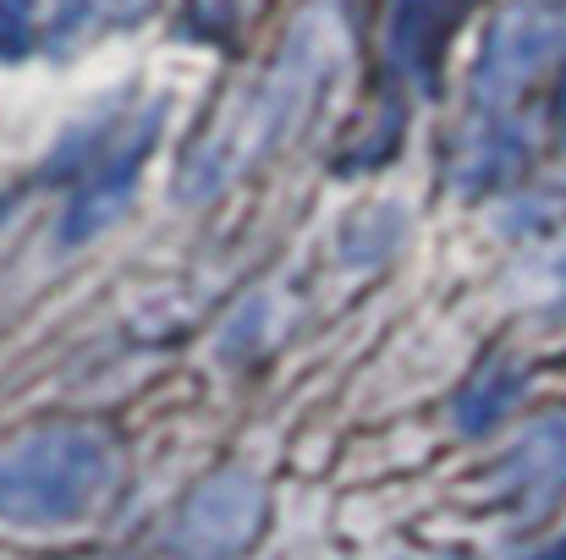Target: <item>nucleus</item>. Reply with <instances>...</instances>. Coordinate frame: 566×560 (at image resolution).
<instances>
[{
  "label": "nucleus",
  "instance_id": "10",
  "mask_svg": "<svg viewBox=\"0 0 566 560\" xmlns=\"http://www.w3.org/2000/svg\"><path fill=\"white\" fill-rule=\"evenodd\" d=\"M556 110H562V121H566V72H562V94H556Z\"/></svg>",
  "mask_w": 566,
  "mask_h": 560
},
{
  "label": "nucleus",
  "instance_id": "3",
  "mask_svg": "<svg viewBox=\"0 0 566 560\" xmlns=\"http://www.w3.org/2000/svg\"><path fill=\"white\" fill-rule=\"evenodd\" d=\"M556 61H566V0H523L501 11L473 72V99L490 110L484 121H501V110H512Z\"/></svg>",
  "mask_w": 566,
  "mask_h": 560
},
{
  "label": "nucleus",
  "instance_id": "6",
  "mask_svg": "<svg viewBox=\"0 0 566 560\" xmlns=\"http://www.w3.org/2000/svg\"><path fill=\"white\" fill-rule=\"evenodd\" d=\"M451 22H457V0H396L390 6V50H396L407 77L434 83Z\"/></svg>",
  "mask_w": 566,
  "mask_h": 560
},
{
  "label": "nucleus",
  "instance_id": "4",
  "mask_svg": "<svg viewBox=\"0 0 566 560\" xmlns=\"http://www.w3.org/2000/svg\"><path fill=\"white\" fill-rule=\"evenodd\" d=\"M264 484L253 473H209L177 511L171 550L182 560H237L264 528Z\"/></svg>",
  "mask_w": 566,
  "mask_h": 560
},
{
  "label": "nucleus",
  "instance_id": "5",
  "mask_svg": "<svg viewBox=\"0 0 566 560\" xmlns=\"http://www.w3.org/2000/svg\"><path fill=\"white\" fill-rule=\"evenodd\" d=\"M501 484L523 517H545L566 495V412H545L501 462Z\"/></svg>",
  "mask_w": 566,
  "mask_h": 560
},
{
  "label": "nucleus",
  "instance_id": "2",
  "mask_svg": "<svg viewBox=\"0 0 566 560\" xmlns=\"http://www.w3.org/2000/svg\"><path fill=\"white\" fill-rule=\"evenodd\" d=\"M319 72H325V33L303 28V33L281 50V61L264 72V83L198 144L182 187H188V192H214L220 182H231L237 171L259 166V160L297 127V116L308 110V99H314V88H319Z\"/></svg>",
  "mask_w": 566,
  "mask_h": 560
},
{
  "label": "nucleus",
  "instance_id": "7",
  "mask_svg": "<svg viewBox=\"0 0 566 560\" xmlns=\"http://www.w3.org/2000/svg\"><path fill=\"white\" fill-rule=\"evenodd\" d=\"M517 395V379H506V373H490V379H479V390L462 401V423L468 429H484V423H495L501 412H506V401Z\"/></svg>",
  "mask_w": 566,
  "mask_h": 560
},
{
  "label": "nucleus",
  "instance_id": "1",
  "mask_svg": "<svg viewBox=\"0 0 566 560\" xmlns=\"http://www.w3.org/2000/svg\"><path fill=\"white\" fill-rule=\"evenodd\" d=\"M116 440L94 423H44L0 445V522L61 528L88 517L116 484Z\"/></svg>",
  "mask_w": 566,
  "mask_h": 560
},
{
  "label": "nucleus",
  "instance_id": "8",
  "mask_svg": "<svg viewBox=\"0 0 566 560\" xmlns=\"http://www.w3.org/2000/svg\"><path fill=\"white\" fill-rule=\"evenodd\" d=\"M39 6L44 0H0V44L6 50H17L28 39V28L39 22Z\"/></svg>",
  "mask_w": 566,
  "mask_h": 560
},
{
  "label": "nucleus",
  "instance_id": "9",
  "mask_svg": "<svg viewBox=\"0 0 566 560\" xmlns=\"http://www.w3.org/2000/svg\"><path fill=\"white\" fill-rule=\"evenodd\" d=\"M88 6H99L105 17H133V11H144L149 0H88Z\"/></svg>",
  "mask_w": 566,
  "mask_h": 560
}]
</instances>
